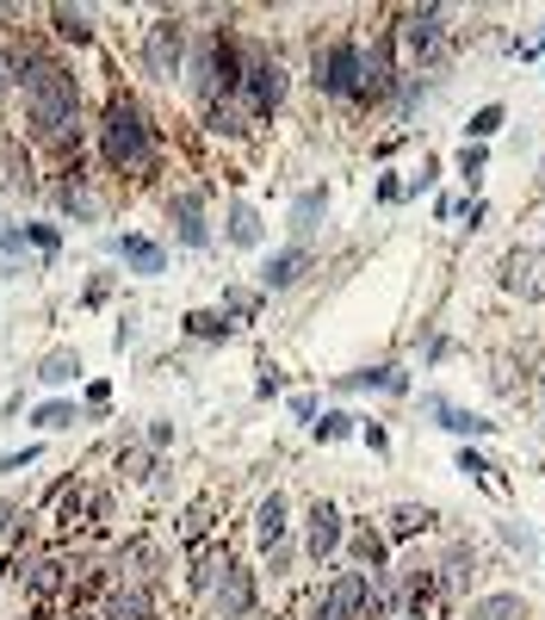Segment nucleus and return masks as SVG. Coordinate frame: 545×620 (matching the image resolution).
I'll return each instance as SVG.
<instances>
[{
    "mask_svg": "<svg viewBox=\"0 0 545 620\" xmlns=\"http://www.w3.org/2000/svg\"><path fill=\"white\" fill-rule=\"evenodd\" d=\"M25 112H32V124H38V136L62 143L69 124H75V112H81L75 75H69L62 62H44V57L25 62Z\"/></svg>",
    "mask_w": 545,
    "mask_h": 620,
    "instance_id": "nucleus-1",
    "label": "nucleus"
},
{
    "mask_svg": "<svg viewBox=\"0 0 545 620\" xmlns=\"http://www.w3.org/2000/svg\"><path fill=\"white\" fill-rule=\"evenodd\" d=\"M99 150L112 162L118 175H136V168H149V124L136 118V106H112L106 124H99Z\"/></svg>",
    "mask_w": 545,
    "mask_h": 620,
    "instance_id": "nucleus-2",
    "label": "nucleus"
},
{
    "mask_svg": "<svg viewBox=\"0 0 545 620\" xmlns=\"http://www.w3.org/2000/svg\"><path fill=\"white\" fill-rule=\"evenodd\" d=\"M316 81H323V94H335V99L366 94V57H360V44H329V50L316 57Z\"/></svg>",
    "mask_w": 545,
    "mask_h": 620,
    "instance_id": "nucleus-3",
    "label": "nucleus"
},
{
    "mask_svg": "<svg viewBox=\"0 0 545 620\" xmlns=\"http://www.w3.org/2000/svg\"><path fill=\"white\" fill-rule=\"evenodd\" d=\"M143 62H149V75H156V81H174L180 62H186V25H180V20H156V25H149V38H143Z\"/></svg>",
    "mask_w": 545,
    "mask_h": 620,
    "instance_id": "nucleus-4",
    "label": "nucleus"
},
{
    "mask_svg": "<svg viewBox=\"0 0 545 620\" xmlns=\"http://www.w3.org/2000/svg\"><path fill=\"white\" fill-rule=\"evenodd\" d=\"M205 583H211V596H217V608H223V620L249 615L254 583H249V571H242V564H230V559H211V564H205Z\"/></svg>",
    "mask_w": 545,
    "mask_h": 620,
    "instance_id": "nucleus-5",
    "label": "nucleus"
},
{
    "mask_svg": "<svg viewBox=\"0 0 545 620\" xmlns=\"http://www.w3.org/2000/svg\"><path fill=\"white\" fill-rule=\"evenodd\" d=\"M242 87H249V112L267 118L279 99H286V75H279V62H267L261 50H249V69H242Z\"/></svg>",
    "mask_w": 545,
    "mask_h": 620,
    "instance_id": "nucleus-6",
    "label": "nucleus"
},
{
    "mask_svg": "<svg viewBox=\"0 0 545 620\" xmlns=\"http://www.w3.org/2000/svg\"><path fill=\"white\" fill-rule=\"evenodd\" d=\"M440 20H447L440 7H428V13H409V20H403V50L415 62H440V57H447V25H440Z\"/></svg>",
    "mask_w": 545,
    "mask_h": 620,
    "instance_id": "nucleus-7",
    "label": "nucleus"
},
{
    "mask_svg": "<svg viewBox=\"0 0 545 620\" xmlns=\"http://www.w3.org/2000/svg\"><path fill=\"white\" fill-rule=\"evenodd\" d=\"M366 571H341L335 577V589L323 596V608H316V620H360V601H366Z\"/></svg>",
    "mask_w": 545,
    "mask_h": 620,
    "instance_id": "nucleus-8",
    "label": "nucleus"
},
{
    "mask_svg": "<svg viewBox=\"0 0 545 620\" xmlns=\"http://www.w3.org/2000/svg\"><path fill=\"white\" fill-rule=\"evenodd\" d=\"M335 546H341V515L329 503L311 509V559H329Z\"/></svg>",
    "mask_w": 545,
    "mask_h": 620,
    "instance_id": "nucleus-9",
    "label": "nucleus"
},
{
    "mask_svg": "<svg viewBox=\"0 0 545 620\" xmlns=\"http://www.w3.org/2000/svg\"><path fill=\"white\" fill-rule=\"evenodd\" d=\"M174 224H180V242H186V249H205V242H211V230H205V212H198L193 193L174 199Z\"/></svg>",
    "mask_w": 545,
    "mask_h": 620,
    "instance_id": "nucleus-10",
    "label": "nucleus"
},
{
    "mask_svg": "<svg viewBox=\"0 0 545 620\" xmlns=\"http://www.w3.org/2000/svg\"><path fill=\"white\" fill-rule=\"evenodd\" d=\"M118 254H124V267H136V273H161V267H168L161 242H149V236H124V242H118Z\"/></svg>",
    "mask_w": 545,
    "mask_h": 620,
    "instance_id": "nucleus-11",
    "label": "nucleus"
},
{
    "mask_svg": "<svg viewBox=\"0 0 545 620\" xmlns=\"http://www.w3.org/2000/svg\"><path fill=\"white\" fill-rule=\"evenodd\" d=\"M311 267V249H286V254H272L267 261V273H261V279H267V286H298V273Z\"/></svg>",
    "mask_w": 545,
    "mask_h": 620,
    "instance_id": "nucleus-12",
    "label": "nucleus"
},
{
    "mask_svg": "<svg viewBox=\"0 0 545 620\" xmlns=\"http://www.w3.org/2000/svg\"><path fill=\"white\" fill-rule=\"evenodd\" d=\"M465 620H526V601L521 596H484V601H471Z\"/></svg>",
    "mask_w": 545,
    "mask_h": 620,
    "instance_id": "nucleus-13",
    "label": "nucleus"
},
{
    "mask_svg": "<svg viewBox=\"0 0 545 620\" xmlns=\"http://www.w3.org/2000/svg\"><path fill=\"white\" fill-rule=\"evenodd\" d=\"M143 615H149V596H143V589H112L99 620H143Z\"/></svg>",
    "mask_w": 545,
    "mask_h": 620,
    "instance_id": "nucleus-14",
    "label": "nucleus"
},
{
    "mask_svg": "<svg viewBox=\"0 0 545 620\" xmlns=\"http://www.w3.org/2000/svg\"><path fill=\"white\" fill-rule=\"evenodd\" d=\"M230 242L235 249H254V242H261V212H254V205H230Z\"/></svg>",
    "mask_w": 545,
    "mask_h": 620,
    "instance_id": "nucleus-15",
    "label": "nucleus"
},
{
    "mask_svg": "<svg viewBox=\"0 0 545 620\" xmlns=\"http://www.w3.org/2000/svg\"><path fill=\"white\" fill-rule=\"evenodd\" d=\"M440 409V428H452V434H489L496 422H484V416H465V409H452V404H434Z\"/></svg>",
    "mask_w": 545,
    "mask_h": 620,
    "instance_id": "nucleus-16",
    "label": "nucleus"
},
{
    "mask_svg": "<svg viewBox=\"0 0 545 620\" xmlns=\"http://www.w3.org/2000/svg\"><path fill=\"white\" fill-rule=\"evenodd\" d=\"M353 559L378 571V564H385V534H372V527H360V534H353Z\"/></svg>",
    "mask_w": 545,
    "mask_h": 620,
    "instance_id": "nucleus-17",
    "label": "nucleus"
},
{
    "mask_svg": "<svg viewBox=\"0 0 545 620\" xmlns=\"http://www.w3.org/2000/svg\"><path fill=\"white\" fill-rule=\"evenodd\" d=\"M254 534H261L267 546L286 534V503H279V497H272V503H261V527H254Z\"/></svg>",
    "mask_w": 545,
    "mask_h": 620,
    "instance_id": "nucleus-18",
    "label": "nucleus"
},
{
    "mask_svg": "<svg viewBox=\"0 0 545 620\" xmlns=\"http://www.w3.org/2000/svg\"><path fill=\"white\" fill-rule=\"evenodd\" d=\"M75 354H50V360H44V372H38V379H44V385H69V379H75Z\"/></svg>",
    "mask_w": 545,
    "mask_h": 620,
    "instance_id": "nucleus-19",
    "label": "nucleus"
},
{
    "mask_svg": "<svg viewBox=\"0 0 545 620\" xmlns=\"http://www.w3.org/2000/svg\"><path fill=\"white\" fill-rule=\"evenodd\" d=\"M32 589H38V596H50V589H62V564H57V559L32 564Z\"/></svg>",
    "mask_w": 545,
    "mask_h": 620,
    "instance_id": "nucleus-20",
    "label": "nucleus"
},
{
    "mask_svg": "<svg viewBox=\"0 0 545 620\" xmlns=\"http://www.w3.org/2000/svg\"><path fill=\"white\" fill-rule=\"evenodd\" d=\"M341 385H385V391H403V372L378 367V372H353V379H341Z\"/></svg>",
    "mask_w": 545,
    "mask_h": 620,
    "instance_id": "nucleus-21",
    "label": "nucleus"
},
{
    "mask_svg": "<svg viewBox=\"0 0 545 620\" xmlns=\"http://www.w3.org/2000/svg\"><path fill=\"white\" fill-rule=\"evenodd\" d=\"M186 330H193V335H223L230 323H223L217 310H193V317H186Z\"/></svg>",
    "mask_w": 545,
    "mask_h": 620,
    "instance_id": "nucleus-22",
    "label": "nucleus"
},
{
    "mask_svg": "<svg viewBox=\"0 0 545 620\" xmlns=\"http://www.w3.org/2000/svg\"><path fill=\"white\" fill-rule=\"evenodd\" d=\"M57 32H62V38H87V13H69V7H57Z\"/></svg>",
    "mask_w": 545,
    "mask_h": 620,
    "instance_id": "nucleus-23",
    "label": "nucleus"
},
{
    "mask_svg": "<svg viewBox=\"0 0 545 620\" xmlns=\"http://www.w3.org/2000/svg\"><path fill=\"white\" fill-rule=\"evenodd\" d=\"M69 422H75V409L69 404H44L38 409V428H69Z\"/></svg>",
    "mask_w": 545,
    "mask_h": 620,
    "instance_id": "nucleus-24",
    "label": "nucleus"
},
{
    "mask_svg": "<svg viewBox=\"0 0 545 620\" xmlns=\"http://www.w3.org/2000/svg\"><path fill=\"white\" fill-rule=\"evenodd\" d=\"M316 212H323V193H304V199H298V230H311V224H316Z\"/></svg>",
    "mask_w": 545,
    "mask_h": 620,
    "instance_id": "nucleus-25",
    "label": "nucleus"
},
{
    "mask_svg": "<svg viewBox=\"0 0 545 620\" xmlns=\"http://www.w3.org/2000/svg\"><path fill=\"white\" fill-rule=\"evenodd\" d=\"M422 522H428V509H397V522H390V534H415Z\"/></svg>",
    "mask_w": 545,
    "mask_h": 620,
    "instance_id": "nucleus-26",
    "label": "nucleus"
},
{
    "mask_svg": "<svg viewBox=\"0 0 545 620\" xmlns=\"http://www.w3.org/2000/svg\"><path fill=\"white\" fill-rule=\"evenodd\" d=\"M496 124H502V106H484V112L471 118V136H489Z\"/></svg>",
    "mask_w": 545,
    "mask_h": 620,
    "instance_id": "nucleus-27",
    "label": "nucleus"
},
{
    "mask_svg": "<svg viewBox=\"0 0 545 620\" xmlns=\"http://www.w3.org/2000/svg\"><path fill=\"white\" fill-rule=\"evenodd\" d=\"M459 175H484V150H477V143H471V150L459 155Z\"/></svg>",
    "mask_w": 545,
    "mask_h": 620,
    "instance_id": "nucleus-28",
    "label": "nucleus"
},
{
    "mask_svg": "<svg viewBox=\"0 0 545 620\" xmlns=\"http://www.w3.org/2000/svg\"><path fill=\"white\" fill-rule=\"evenodd\" d=\"M316 434H329V441H335V434H348V416H323V422H316Z\"/></svg>",
    "mask_w": 545,
    "mask_h": 620,
    "instance_id": "nucleus-29",
    "label": "nucleus"
},
{
    "mask_svg": "<svg viewBox=\"0 0 545 620\" xmlns=\"http://www.w3.org/2000/svg\"><path fill=\"white\" fill-rule=\"evenodd\" d=\"M459 472H471V478H489V465L477 460V453H459Z\"/></svg>",
    "mask_w": 545,
    "mask_h": 620,
    "instance_id": "nucleus-30",
    "label": "nucleus"
},
{
    "mask_svg": "<svg viewBox=\"0 0 545 620\" xmlns=\"http://www.w3.org/2000/svg\"><path fill=\"white\" fill-rule=\"evenodd\" d=\"M7 75H13V69H7V57H0V99H7Z\"/></svg>",
    "mask_w": 545,
    "mask_h": 620,
    "instance_id": "nucleus-31",
    "label": "nucleus"
},
{
    "mask_svg": "<svg viewBox=\"0 0 545 620\" xmlns=\"http://www.w3.org/2000/svg\"><path fill=\"white\" fill-rule=\"evenodd\" d=\"M397 620H422V615H415V608H403V615H397Z\"/></svg>",
    "mask_w": 545,
    "mask_h": 620,
    "instance_id": "nucleus-32",
    "label": "nucleus"
},
{
    "mask_svg": "<svg viewBox=\"0 0 545 620\" xmlns=\"http://www.w3.org/2000/svg\"><path fill=\"white\" fill-rule=\"evenodd\" d=\"M75 620H99V615H75Z\"/></svg>",
    "mask_w": 545,
    "mask_h": 620,
    "instance_id": "nucleus-33",
    "label": "nucleus"
}]
</instances>
